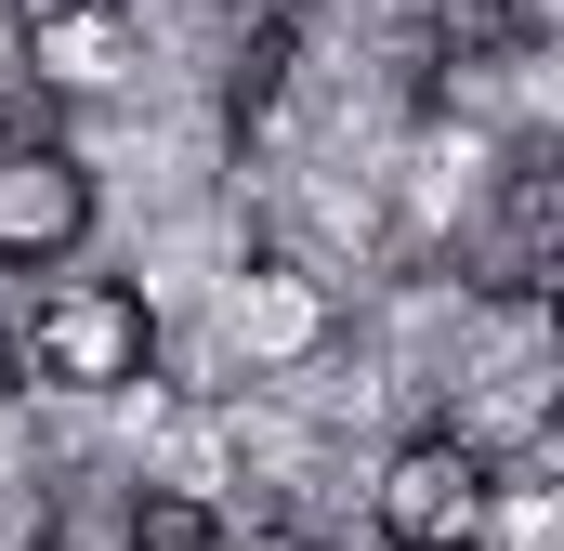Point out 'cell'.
<instances>
[{"label":"cell","instance_id":"1","mask_svg":"<svg viewBox=\"0 0 564 551\" xmlns=\"http://www.w3.org/2000/svg\"><path fill=\"white\" fill-rule=\"evenodd\" d=\"M40 381H66V395H132L144 368H158V315H144V289L119 276H66L40 315H26V342H13Z\"/></svg>","mask_w":564,"mask_h":551},{"label":"cell","instance_id":"2","mask_svg":"<svg viewBox=\"0 0 564 551\" xmlns=\"http://www.w3.org/2000/svg\"><path fill=\"white\" fill-rule=\"evenodd\" d=\"M499 526V460L473 433H408L381 460V539L394 551H486Z\"/></svg>","mask_w":564,"mask_h":551},{"label":"cell","instance_id":"3","mask_svg":"<svg viewBox=\"0 0 564 551\" xmlns=\"http://www.w3.org/2000/svg\"><path fill=\"white\" fill-rule=\"evenodd\" d=\"M79 237H93V171H79L53 132H40V144H0V263L40 276V263H66Z\"/></svg>","mask_w":564,"mask_h":551},{"label":"cell","instance_id":"4","mask_svg":"<svg viewBox=\"0 0 564 551\" xmlns=\"http://www.w3.org/2000/svg\"><path fill=\"white\" fill-rule=\"evenodd\" d=\"M119 53H132V13H119V0H40V13H26V66L66 79V93L119 79Z\"/></svg>","mask_w":564,"mask_h":551},{"label":"cell","instance_id":"5","mask_svg":"<svg viewBox=\"0 0 564 551\" xmlns=\"http://www.w3.org/2000/svg\"><path fill=\"white\" fill-rule=\"evenodd\" d=\"M552 250H564V184L552 171H512V197H499V289L539 302L552 289Z\"/></svg>","mask_w":564,"mask_h":551},{"label":"cell","instance_id":"6","mask_svg":"<svg viewBox=\"0 0 564 551\" xmlns=\"http://www.w3.org/2000/svg\"><path fill=\"white\" fill-rule=\"evenodd\" d=\"M210 539H224V512H210L197 486H144L132 526H119V551H210Z\"/></svg>","mask_w":564,"mask_h":551},{"label":"cell","instance_id":"7","mask_svg":"<svg viewBox=\"0 0 564 551\" xmlns=\"http://www.w3.org/2000/svg\"><path fill=\"white\" fill-rule=\"evenodd\" d=\"M237 328H250L263 355H302V342H315V289H302V276H263V289L237 302Z\"/></svg>","mask_w":564,"mask_h":551},{"label":"cell","instance_id":"8","mask_svg":"<svg viewBox=\"0 0 564 551\" xmlns=\"http://www.w3.org/2000/svg\"><path fill=\"white\" fill-rule=\"evenodd\" d=\"M276 79H289V13H263V26H250V53H237V119H263V106H276Z\"/></svg>","mask_w":564,"mask_h":551},{"label":"cell","instance_id":"9","mask_svg":"<svg viewBox=\"0 0 564 551\" xmlns=\"http://www.w3.org/2000/svg\"><path fill=\"white\" fill-rule=\"evenodd\" d=\"M210 551H289V539H237V526H224V539H210Z\"/></svg>","mask_w":564,"mask_h":551},{"label":"cell","instance_id":"10","mask_svg":"<svg viewBox=\"0 0 564 551\" xmlns=\"http://www.w3.org/2000/svg\"><path fill=\"white\" fill-rule=\"evenodd\" d=\"M0 144H13V119H0Z\"/></svg>","mask_w":564,"mask_h":551},{"label":"cell","instance_id":"11","mask_svg":"<svg viewBox=\"0 0 564 551\" xmlns=\"http://www.w3.org/2000/svg\"><path fill=\"white\" fill-rule=\"evenodd\" d=\"M26 13H40V0H26Z\"/></svg>","mask_w":564,"mask_h":551}]
</instances>
